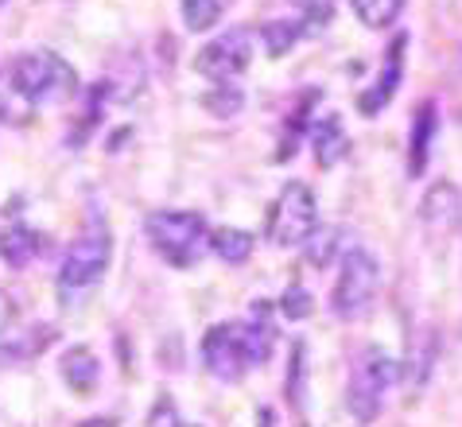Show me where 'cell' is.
<instances>
[{"label": "cell", "instance_id": "6da1fadb", "mask_svg": "<svg viewBox=\"0 0 462 427\" xmlns=\"http://www.w3.org/2000/svg\"><path fill=\"white\" fill-rule=\"evenodd\" d=\"M109 253H113L109 229L101 218H94V222L70 241L67 256H62V268H59V280H55L62 307H79L82 295H89L97 288L101 276H106V268H109Z\"/></svg>", "mask_w": 462, "mask_h": 427}, {"label": "cell", "instance_id": "7a4b0ae2", "mask_svg": "<svg viewBox=\"0 0 462 427\" xmlns=\"http://www.w3.org/2000/svg\"><path fill=\"white\" fill-rule=\"evenodd\" d=\"M8 82L20 89L23 97L32 101V106H59V101L74 97V89H79V74L67 59H59L55 51H28V55H20L12 62V74Z\"/></svg>", "mask_w": 462, "mask_h": 427}, {"label": "cell", "instance_id": "3957f363", "mask_svg": "<svg viewBox=\"0 0 462 427\" xmlns=\"http://www.w3.org/2000/svg\"><path fill=\"white\" fill-rule=\"evenodd\" d=\"M148 245L156 249L163 261L175 268H190L202 256V249H210V229L202 222V214L195 210H156L144 218Z\"/></svg>", "mask_w": 462, "mask_h": 427}, {"label": "cell", "instance_id": "277c9868", "mask_svg": "<svg viewBox=\"0 0 462 427\" xmlns=\"http://www.w3.org/2000/svg\"><path fill=\"white\" fill-rule=\"evenodd\" d=\"M401 377V366H396L393 354H384L381 346H369L354 357L350 369V385H346V404H350L357 423H369L384 404V393L393 388V381Z\"/></svg>", "mask_w": 462, "mask_h": 427}, {"label": "cell", "instance_id": "5b68a950", "mask_svg": "<svg viewBox=\"0 0 462 427\" xmlns=\"http://www.w3.org/2000/svg\"><path fill=\"white\" fill-rule=\"evenodd\" d=\"M377 261L374 253L365 249H350L342 256V268H338V280H335V292H330V307H335L338 319H357L365 315L369 303L377 295Z\"/></svg>", "mask_w": 462, "mask_h": 427}, {"label": "cell", "instance_id": "8992f818", "mask_svg": "<svg viewBox=\"0 0 462 427\" xmlns=\"http://www.w3.org/2000/svg\"><path fill=\"white\" fill-rule=\"evenodd\" d=\"M315 190L307 183H291L280 190V199L268 210V241L280 245V249H291V245H303L307 233L315 229Z\"/></svg>", "mask_w": 462, "mask_h": 427}, {"label": "cell", "instance_id": "52a82bcc", "mask_svg": "<svg viewBox=\"0 0 462 427\" xmlns=\"http://www.w3.org/2000/svg\"><path fill=\"white\" fill-rule=\"evenodd\" d=\"M202 361H207V373H214L217 381L245 377V369L253 366L245 322H217V327H210L207 339H202Z\"/></svg>", "mask_w": 462, "mask_h": 427}, {"label": "cell", "instance_id": "ba28073f", "mask_svg": "<svg viewBox=\"0 0 462 427\" xmlns=\"http://www.w3.org/2000/svg\"><path fill=\"white\" fill-rule=\"evenodd\" d=\"M253 62V32L234 28L226 35H217L214 43H207L195 59V70L207 74L214 86H229L237 74H245Z\"/></svg>", "mask_w": 462, "mask_h": 427}, {"label": "cell", "instance_id": "9c48e42d", "mask_svg": "<svg viewBox=\"0 0 462 427\" xmlns=\"http://www.w3.org/2000/svg\"><path fill=\"white\" fill-rule=\"evenodd\" d=\"M404 43H408L404 35H396V39H393L389 51H384V67H381V74H377V82L369 86L362 97H357V109H362L365 116L381 113V109L393 101L396 86H401V74H404Z\"/></svg>", "mask_w": 462, "mask_h": 427}, {"label": "cell", "instance_id": "30bf717a", "mask_svg": "<svg viewBox=\"0 0 462 427\" xmlns=\"http://www.w3.org/2000/svg\"><path fill=\"white\" fill-rule=\"evenodd\" d=\"M420 218L431 233H447L462 222V194L451 183H435L428 194H423V206H420Z\"/></svg>", "mask_w": 462, "mask_h": 427}, {"label": "cell", "instance_id": "8fae6325", "mask_svg": "<svg viewBox=\"0 0 462 427\" xmlns=\"http://www.w3.org/2000/svg\"><path fill=\"white\" fill-rule=\"evenodd\" d=\"M59 373L62 381H67V388L74 396H89L101 381V369H97V357L89 354V346H70L67 354H62L59 361Z\"/></svg>", "mask_w": 462, "mask_h": 427}, {"label": "cell", "instance_id": "7c38bea8", "mask_svg": "<svg viewBox=\"0 0 462 427\" xmlns=\"http://www.w3.org/2000/svg\"><path fill=\"white\" fill-rule=\"evenodd\" d=\"M43 249V237L28 226H8L0 233V261L8 268H28Z\"/></svg>", "mask_w": 462, "mask_h": 427}, {"label": "cell", "instance_id": "4fadbf2b", "mask_svg": "<svg viewBox=\"0 0 462 427\" xmlns=\"http://www.w3.org/2000/svg\"><path fill=\"white\" fill-rule=\"evenodd\" d=\"M210 249L222 256L226 265H241V261H249L253 256V233L245 229H237V226H217L210 229Z\"/></svg>", "mask_w": 462, "mask_h": 427}, {"label": "cell", "instance_id": "5bb4252c", "mask_svg": "<svg viewBox=\"0 0 462 427\" xmlns=\"http://www.w3.org/2000/svg\"><path fill=\"white\" fill-rule=\"evenodd\" d=\"M311 152H315V163L319 167H335L342 155H346V133H342V125L330 116V121L323 125H315V133H311Z\"/></svg>", "mask_w": 462, "mask_h": 427}, {"label": "cell", "instance_id": "9a60e30c", "mask_svg": "<svg viewBox=\"0 0 462 427\" xmlns=\"http://www.w3.org/2000/svg\"><path fill=\"white\" fill-rule=\"evenodd\" d=\"M338 241H342V233L335 226H315L303 241V261L311 268H327L338 256Z\"/></svg>", "mask_w": 462, "mask_h": 427}, {"label": "cell", "instance_id": "2e32d148", "mask_svg": "<svg viewBox=\"0 0 462 427\" xmlns=\"http://www.w3.org/2000/svg\"><path fill=\"white\" fill-rule=\"evenodd\" d=\"M431 136H435V106H420L416 109V128H412V163H408L412 175H420L423 163H428Z\"/></svg>", "mask_w": 462, "mask_h": 427}, {"label": "cell", "instance_id": "e0dca14e", "mask_svg": "<svg viewBox=\"0 0 462 427\" xmlns=\"http://www.w3.org/2000/svg\"><path fill=\"white\" fill-rule=\"evenodd\" d=\"M350 5L365 28H389V23L401 16L404 0H350Z\"/></svg>", "mask_w": 462, "mask_h": 427}, {"label": "cell", "instance_id": "ac0fdd59", "mask_svg": "<svg viewBox=\"0 0 462 427\" xmlns=\"http://www.w3.org/2000/svg\"><path fill=\"white\" fill-rule=\"evenodd\" d=\"M179 12L190 32H210L222 20V0H179Z\"/></svg>", "mask_w": 462, "mask_h": 427}, {"label": "cell", "instance_id": "d6986e66", "mask_svg": "<svg viewBox=\"0 0 462 427\" xmlns=\"http://www.w3.org/2000/svg\"><path fill=\"white\" fill-rule=\"evenodd\" d=\"M32 113H35V106L5 78V82H0V121L5 125H28Z\"/></svg>", "mask_w": 462, "mask_h": 427}, {"label": "cell", "instance_id": "ffe728a7", "mask_svg": "<svg viewBox=\"0 0 462 427\" xmlns=\"http://www.w3.org/2000/svg\"><path fill=\"white\" fill-rule=\"evenodd\" d=\"M303 35V23H288V20H276L264 28V43H268V55H288L291 43Z\"/></svg>", "mask_w": 462, "mask_h": 427}, {"label": "cell", "instance_id": "44dd1931", "mask_svg": "<svg viewBox=\"0 0 462 427\" xmlns=\"http://www.w3.org/2000/svg\"><path fill=\"white\" fill-rule=\"evenodd\" d=\"M303 16V32H323L335 20V0H291Z\"/></svg>", "mask_w": 462, "mask_h": 427}, {"label": "cell", "instance_id": "7402d4cb", "mask_svg": "<svg viewBox=\"0 0 462 427\" xmlns=\"http://www.w3.org/2000/svg\"><path fill=\"white\" fill-rule=\"evenodd\" d=\"M311 292H303L300 288V283H291V288L284 292V300H280V311H284V315L288 319H307V315H311Z\"/></svg>", "mask_w": 462, "mask_h": 427}, {"label": "cell", "instance_id": "603a6c76", "mask_svg": "<svg viewBox=\"0 0 462 427\" xmlns=\"http://www.w3.org/2000/svg\"><path fill=\"white\" fill-rule=\"evenodd\" d=\"M148 427H183V416H179V408L171 404L168 396H160L156 404L148 412Z\"/></svg>", "mask_w": 462, "mask_h": 427}, {"label": "cell", "instance_id": "cb8c5ba5", "mask_svg": "<svg viewBox=\"0 0 462 427\" xmlns=\"http://www.w3.org/2000/svg\"><path fill=\"white\" fill-rule=\"evenodd\" d=\"M207 106H210L217 116H234V113L241 109V94H237V89H229V94H210Z\"/></svg>", "mask_w": 462, "mask_h": 427}, {"label": "cell", "instance_id": "d4e9b609", "mask_svg": "<svg viewBox=\"0 0 462 427\" xmlns=\"http://www.w3.org/2000/svg\"><path fill=\"white\" fill-rule=\"evenodd\" d=\"M300 369H303V346H295V349H291V381H288L291 404H300Z\"/></svg>", "mask_w": 462, "mask_h": 427}, {"label": "cell", "instance_id": "484cf974", "mask_svg": "<svg viewBox=\"0 0 462 427\" xmlns=\"http://www.w3.org/2000/svg\"><path fill=\"white\" fill-rule=\"evenodd\" d=\"M12 322H16V300H12V292L0 288V334H5Z\"/></svg>", "mask_w": 462, "mask_h": 427}, {"label": "cell", "instance_id": "4316f807", "mask_svg": "<svg viewBox=\"0 0 462 427\" xmlns=\"http://www.w3.org/2000/svg\"><path fill=\"white\" fill-rule=\"evenodd\" d=\"M261 427H273V408H261Z\"/></svg>", "mask_w": 462, "mask_h": 427}]
</instances>
